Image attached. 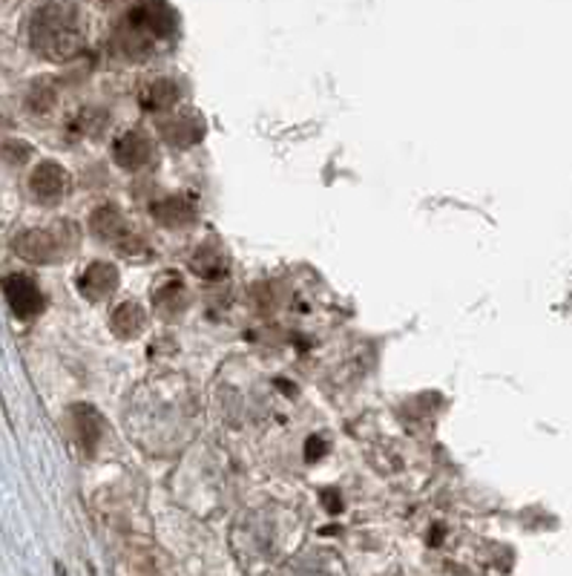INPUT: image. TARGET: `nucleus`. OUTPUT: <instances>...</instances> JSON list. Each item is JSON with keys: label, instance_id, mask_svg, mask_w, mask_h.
Returning a JSON list of instances; mask_svg holds the SVG:
<instances>
[{"label": "nucleus", "instance_id": "obj_6", "mask_svg": "<svg viewBox=\"0 0 572 576\" xmlns=\"http://www.w3.org/2000/svg\"><path fill=\"white\" fill-rule=\"evenodd\" d=\"M118 288V268L113 263H90L78 277V291L93 300V303H101L107 297L116 295Z\"/></svg>", "mask_w": 572, "mask_h": 576}, {"label": "nucleus", "instance_id": "obj_18", "mask_svg": "<svg viewBox=\"0 0 572 576\" xmlns=\"http://www.w3.org/2000/svg\"><path fill=\"white\" fill-rule=\"evenodd\" d=\"M323 498H325V510H331V514H337V510H340V496H337V493L325 491Z\"/></svg>", "mask_w": 572, "mask_h": 576}, {"label": "nucleus", "instance_id": "obj_14", "mask_svg": "<svg viewBox=\"0 0 572 576\" xmlns=\"http://www.w3.org/2000/svg\"><path fill=\"white\" fill-rule=\"evenodd\" d=\"M153 300L155 309H159L164 318H173V314H182L187 309V288L176 280L164 283L162 288H155Z\"/></svg>", "mask_w": 572, "mask_h": 576}, {"label": "nucleus", "instance_id": "obj_11", "mask_svg": "<svg viewBox=\"0 0 572 576\" xmlns=\"http://www.w3.org/2000/svg\"><path fill=\"white\" fill-rule=\"evenodd\" d=\"M72 424H75V436L78 441H81V447L93 456L95 447H98L101 441V433H104V427H101V415L95 413L93 406L78 404L72 406Z\"/></svg>", "mask_w": 572, "mask_h": 576}, {"label": "nucleus", "instance_id": "obj_10", "mask_svg": "<svg viewBox=\"0 0 572 576\" xmlns=\"http://www.w3.org/2000/svg\"><path fill=\"white\" fill-rule=\"evenodd\" d=\"M144 326H148V314H144V309L139 303H121L109 314V329L121 341L139 337L144 332Z\"/></svg>", "mask_w": 572, "mask_h": 576}, {"label": "nucleus", "instance_id": "obj_8", "mask_svg": "<svg viewBox=\"0 0 572 576\" xmlns=\"http://www.w3.org/2000/svg\"><path fill=\"white\" fill-rule=\"evenodd\" d=\"M70 187V173L63 171L58 162H40L30 176V191L38 196L40 203H55L61 199Z\"/></svg>", "mask_w": 572, "mask_h": 576}, {"label": "nucleus", "instance_id": "obj_13", "mask_svg": "<svg viewBox=\"0 0 572 576\" xmlns=\"http://www.w3.org/2000/svg\"><path fill=\"white\" fill-rule=\"evenodd\" d=\"M150 214H153L162 226H187V222H194L196 210L194 205L182 199V196H167L162 203L150 205Z\"/></svg>", "mask_w": 572, "mask_h": 576}, {"label": "nucleus", "instance_id": "obj_17", "mask_svg": "<svg viewBox=\"0 0 572 576\" xmlns=\"http://www.w3.org/2000/svg\"><path fill=\"white\" fill-rule=\"evenodd\" d=\"M325 450H328V447H325V441H323V438H311L308 445H305V459H308V461H317V459H323V456H325Z\"/></svg>", "mask_w": 572, "mask_h": 576}, {"label": "nucleus", "instance_id": "obj_9", "mask_svg": "<svg viewBox=\"0 0 572 576\" xmlns=\"http://www.w3.org/2000/svg\"><path fill=\"white\" fill-rule=\"evenodd\" d=\"M159 133H162V139H167L176 148H190L205 136V118L190 110V113H182V116L164 118L159 125Z\"/></svg>", "mask_w": 572, "mask_h": 576}, {"label": "nucleus", "instance_id": "obj_15", "mask_svg": "<svg viewBox=\"0 0 572 576\" xmlns=\"http://www.w3.org/2000/svg\"><path fill=\"white\" fill-rule=\"evenodd\" d=\"M194 272L201 274V277H208V280H219V277L227 272V260H224L222 251L201 249V251H196Z\"/></svg>", "mask_w": 572, "mask_h": 576}, {"label": "nucleus", "instance_id": "obj_16", "mask_svg": "<svg viewBox=\"0 0 572 576\" xmlns=\"http://www.w3.org/2000/svg\"><path fill=\"white\" fill-rule=\"evenodd\" d=\"M26 104H30V110H35V113H47V110H52L55 104L52 84H49V81H38V84L32 87Z\"/></svg>", "mask_w": 572, "mask_h": 576}, {"label": "nucleus", "instance_id": "obj_3", "mask_svg": "<svg viewBox=\"0 0 572 576\" xmlns=\"http://www.w3.org/2000/svg\"><path fill=\"white\" fill-rule=\"evenodd\" d=\"M78 234L70 222H61V226L52 228H30L24 234L15 237V251L17 257L30 260V263L49 265V263H61L72 249H75Z\"/></svg>", "mask_w": 572, "mask_h": 576}, {"label": "nucleus", "instance_id": "obj_1", "mask_svg": "<svg viewBox=\"0 0 572 576\" xmlns=\"http://www.w3.org/2000/svg\"><path fill=\"white\" fill-rule=\"evenodd\" d=\"M30 44L49 61H70L84 47L78 9L70 3H47L30 21Z\"/></svg>", "mask_w": 572, "mask_h": 576}, {"label": "nucleus", "instance_id": "obj_5", "mask_svg": "<svg viewBox=\"0 0 572 576\" xmlns=\"http://www.w3.org/2000/svg\"><path fill=\"white\" fill-rule=\"evenodd\" d=\"M3 295L17 318H35L44 312V295H40L38 283L30 274H9L3 277Z\"/></svg>", "mask_w": 572, "mask_h": 576}, {"label": "nucleus", "instance_id": "obj_2", "mask_svg": "<svg viewBox=\"0 0 572 576\" xmlns=\"http://www.w3.org/2000/svg\"><path fill=\"white\" fill-rule=\"evenodd\" d=\"M178 30L176 9L167 3H139L132 7L118 26V47L127 58H148L155 53L159 41L173 38Z\"/></svg>", "mask_w": 572, "mask_h": 576}, {"label": "nucleus", "instance_id": "obj_12", "mask_svg": "<svg viewBox=\"0 0 572 576\" xmlns=\"http://www.w3.org/2000/svg\"><path fill=\"white\" fill-rule=\"evenodd\" d=\"M178 102V84L171 79H159L153 84L144 87L141 93V107L150 110V113H167V110L176 107Z\"/></svg>", "mask_w": 572, "mask_h": 576}, {"label": "nucleus", "instance_id": "obj_4", "mask_svg": "<svg viewBox=\"0 0 572 576\" xmlns=\"http://www.w3.org/2000/svg\"><path fill=\"white\" fill-rule=\"evenodd\" d=\"M90 228H93L98 240L116 245L125 257H130V254H148V245L139 240V234L132 231V226L116 205H101V208H95L93 217H90Z\"/></svg>", "mask_w": 572, "mask_h": 576}, {"label": "nucleus", "instance_id": "obj_7", "mask_svg": "<svg viewBox=\"0 0 572 576\" xmlns=\"http://www.w3.org/2000/svg\"><path fill=\"white\" fill-rule=\"evenodd\" d=\"M150 157H153V145H150L148 133L125 130L113 141V159L125 171H141L150 162Z\"/></svg>", "mask_w": 572, "mask_h": 576}]
</instances>
